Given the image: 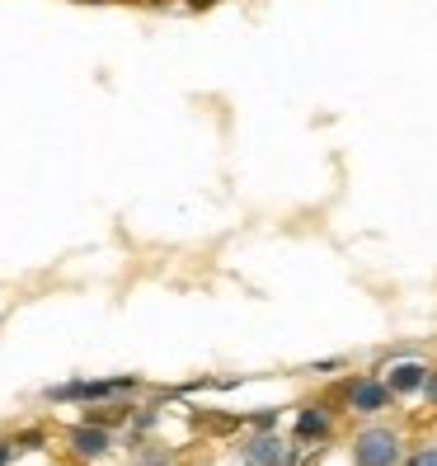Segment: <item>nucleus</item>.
I'll list each match as a JSON object with an SVG mask.
<instances>
[{
    "label": "nucleus",
    "mask_w": 437,
    "mask_h": 466,
    "mask_svg": "<svg viewBox=\"0 0 437 466\" xmlns=\"http://www.w3.org/2000/svg\"><path fill=\"white\" fill-rule=\"evenodd\" d=\"M404 466H437V438H432V443H423V448L409 452V457H404Z\"/></svg>",
    "instance_id": "nucleus-10"
},
{
    "label": "nucleus",
    "mask_w": 437,
    "mask_h": 466,
    "mask_svg": "<svg viewBox=\"0 0 437 466\" xmlns=\"http://www.w3.org/2000/svg\"><path fill=\"white\" fill-rule=\"evenodd\" d=\"M423 396H428V400L437 405V372H428V387H423Z\"/></svg>",
    "instance_id": "nucleus-15"
},
{
    "label": "nucleus",
    "mask_w": 437,
    "mask_h": 466,
    "mask_svg": "<svg viewBox=\"0 0 437 466\" xmlns=\"http://www.w3.org/2000/svg\"><path fill=\"white\" fill-rule=\"evenodd\" d=\"M292 452H296V443H283L273 429H250V438L235 448V457H240V466H287L292 461Z\"/></svg>",
    "instance_id": "nucleus-3"
},
{
    "label": "nucleus",
    "mask_w": 437,
    "mask_h": 466,
    "mask_svg": "<svg viewBox=\"0 0 437 466\" xmlns=\"http://www.w3.org/2000/svg\"><path fill=\"white\" fill-rule=\"evenodd\" d=\"M391 400H395V391L386 387V377H372V372L353 377L348 391H343V405L358 410V415H381V410H386Z\"/></svg>",
    "instance_id": "nucleus-4"
},
{
    "label": "nucleus",
    "mask_w": 437,
    "mask_h": 466,
    "mask_svg": "<svg viewBox=\"0 0 437 466\" xmlns=\"http://www.w3.org/2000/svg\"><path fill=\"white\" fill-rule=\"evenodd\" d=\"M334 438V420L324 415L320 405H306L302 415H296V424H292V443L296 448H324Z\"/></svg>",
    "instance_id": "nucleus-6"
},
{
    "label": "nucleus",
    "mask_w": 437,
    "mask_h": 466,
    "mask_svg": "<svg viewBox=\"0 0 437 466\" xmlns=\"http://www.w3.org/2000/svg\"><path fill=\"white\" fill-rule=\"evenodd\" d=\"M353 466H404V438L391 424H363L353 438Z\"/></svg>",
    "instance_id": "nucleus-2"
},
{
    "label": "nucleus",
    "mask_w": 437,
    "mask_h": 466,
    "mask_svg": "<svg viewBox=\"0 0 437 466\" xmlns=\"http://www.w3.org/2000/svg\"><path fill=\"white\" fill-rule=\"evenodd\" d=\"M66 448H71V457H80V461H99V457L114 452V433H108L104 424L80 420V424L66 429Z\"/></svg>",
    "instance_id": "nucleus-5"
},
{
    "label": "nucleus",
    "mask_w": 437,
    "mask_h": 466,
    "mask_svg": "<svg viewBox=\"0 0 437 466\" xmlns=\"http://www.w3.org/2000/svg\"><path fill=\"white\" fill-rule=\"evenodd\" d=\"M132 466H174V457L165 448H136V461Z\"/></svg>",
    "instance_id": "nucleus-9"
},
{
    "label": "nucleus",
    "mask_w": 437,
    "mask_h": 466,
    "mask_svg": "<svg viewBox=\"0 0 437 466\" xmlns=\"http://www.w3.org/2000/svg\"><path fill=\"white\" fill-rule=\"evenodd\" d=\"M15 452H19L15 438H0V466H10V461H15Z\"/></svg>",
    "instance_id": "nucleus-13"
},
{
    "label": "nucleus",
    "mask_w": 437,
    "mask_h": 466,
    "mask_svg": "<svg viewBox=\"0 0 437 466\" xmlns=\"http://www.w3.org/2000/svg\"><path fill=\"white\" fill-rule=\"evenodd\" d=\"M15 443H19V452H38V448H43V429H29V433H19Z\"/></svg>",
    "instance_id": "nucleus-11"
},
{
    "label": "nucleus",
    "mask_w": 437,
    "mask_h": 466,
    "mask_svg": "<svg viewBox=\"0 0 437 466\" xmlns=\"http://www.w3.org/2000/svg\"><path fill=\"white\" fill-rule=\"evenodd\" d=\"M287 466H315V457H311V448H296Z\"/></svg>",
    "instance_id": "nucleus-14"
},
{
    "label": "nucleus",
    "mask_w": 437,
    "mask_h": 466,
    "mask_svg": "<svg viewBox=\"0 0 437 466\" xmlns=\"http://www.w3.org/2000/svg\"><path fill=\"white\" fill-rule=\"evenodd\" d=\"M184 5H194V10H207V5H216V0H184Z\"/></svg>",
    "instance_id": "nucleus-16"
},
{
    "label": "nucleus",
    "mask_w": 437,
    "mask_h": 466,
    "mask_svg": "<svg viewBox=\"0 0 437 466\" xmlns=\"http://www.w3.org/2000/svg\"><path fill=\"white\" fill-rule=\"evenodd\" d=\"M142 387V377H75V381H57L43 387V400L52 405H99V400H118Z\"/></svg>",
    "instance_id": "nucleus-1"
},
{
    "label": "nucleus",
    "mask_w": 437,
    "mask_h": 466,
    "mask_svg": "<svg viewBox=\"0 0 437 466\" xmlns=\"http://www.w3.org/2000/svg\"><path fill=\"white\" fill-rule=\"evenodd\" d=\"M250 429H278V410H259V415H250Z\"/></svg>",
    "instance_id": "nucleus-12"
},
{
    "label": "nucleus",
    "mask_w": 437,
    "mask_h": 466,
    "mask_svg": "<svg viewBox=\"0 0 437 466\" xmlns=\"http://www.w3.org/2000/svg\"><path fill=\"white\" fill-rule=\"evenodd\" d=\"M127 424H132V443H136V438H146V433H151V429L160 424V410L151 405V410H142V415H132Z\"/></svg>",
    "instance_id": "nucleus-8"
},
{
    "label": "nucleus",
    "mask_w": 437,
    "mask_h": 466,
    "mask_svg": "<svg viewBox=\"0 0 437 466\" xmlns=\"http://www.w3.org/2000/svg\"><path fill=\"white\" fill-rule=\"evenodd\" d=\"M428 363L423 359H395L391 368H386V387L395 391V396H419L423 387H428Z\"/></svg>",
    "instance_id": "nucleus-7"
}]
</instances>
